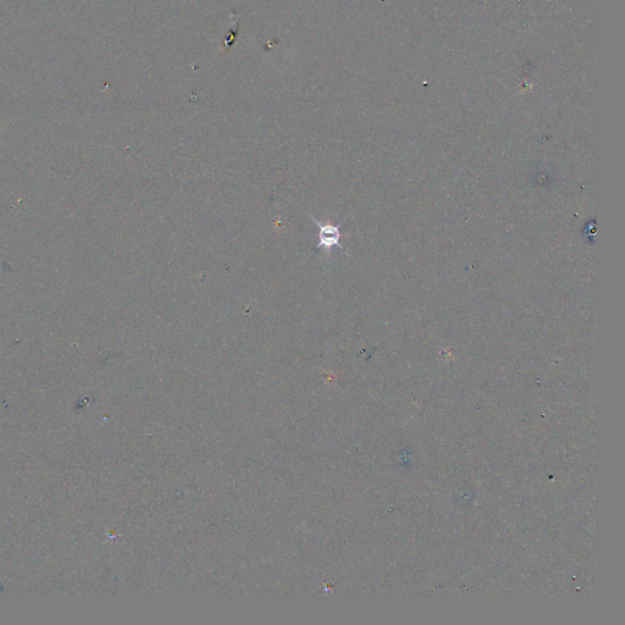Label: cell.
Returning <instances> with one entry per match:
<instances>
[{"label": "cell", "mask_w": 625, "mask_h": 625, "mask_svg": "<svg viewBox=\"0 0 625 625\" xmlns=\"http://www.w3.org/2000/svg\"><path fill=\"white\" fill-rule=\"evenodd\" d=\"M310 218H311V221H313V222L316 224V227H318V235H316V237H318V240H319V243H318L316 248L322 249L327 255H330V254H331L333 248L338 247L340 249L344 248L342 247L341 242H340L341 236H342V233H341V226H342L344 222H341V224H338V225H322V224L319 222L314 216L310 215Z\"/></svg>", "instance_id": "cell-1"}]
</instances>
